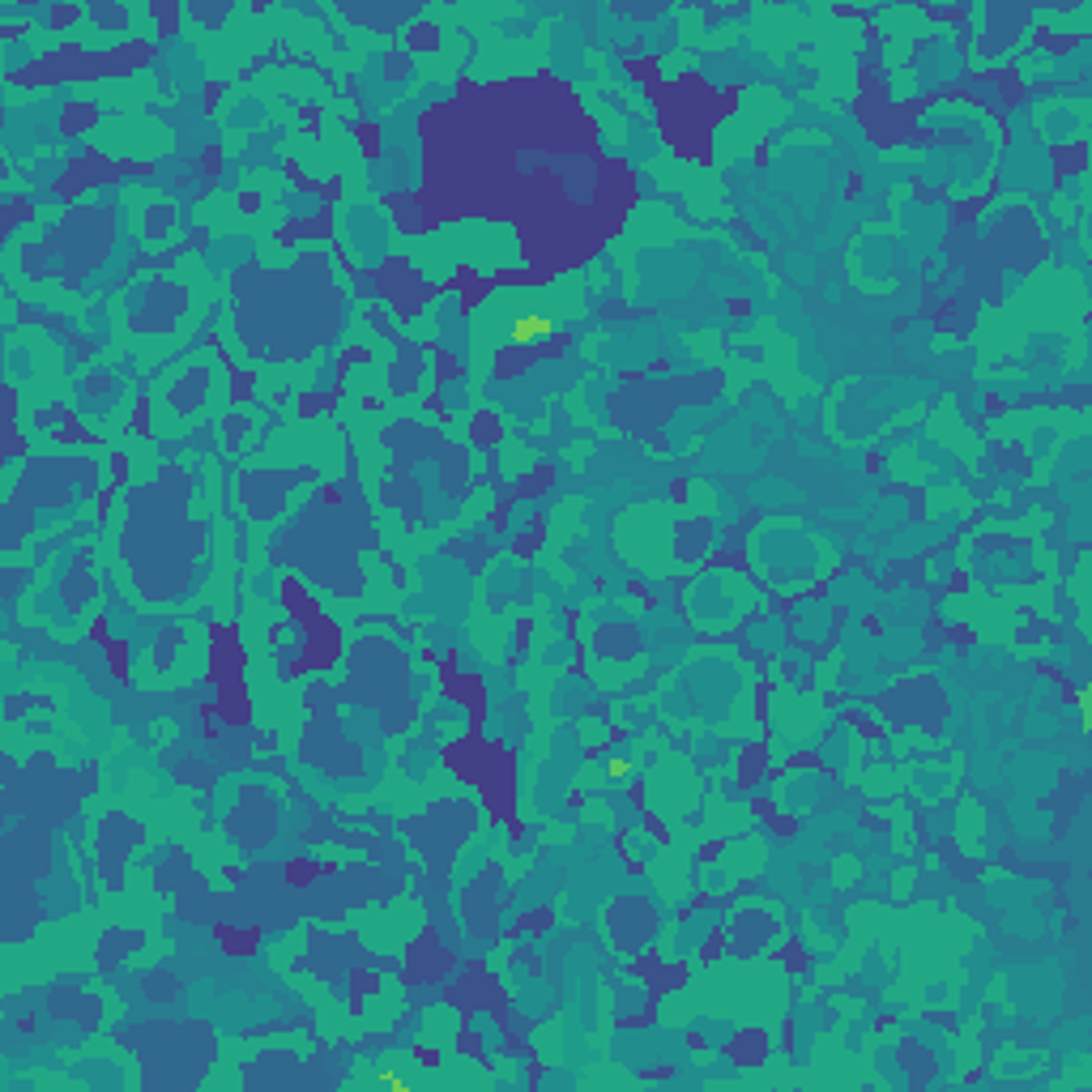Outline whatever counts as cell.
Listing matches in <instances>:
<instances>
[{"mask_svg":"<svg viewBox=\"0 0 1092 1092\" xmlns=\"http://www.w3.org/2000/svg\"><path fill=\"white\" fill-rule=\"evenodd\" d=\"M277 602L291 615L299 627V658L286 661V679H304V674H325L341 661V627L334 615H325V606L312 597L307 581H299L295 572L277 576Z\"/></svg>","mask_w":1092,"mask_h":1092,"instance_id":"obj_1","label":"cell"},{"mask_svg":"<svg viewBox=\"0 0 1092 1092\" xmlns=\"http://www.w3.org/2000/svg\"><path fill=\"white\" fill-rule=\"evenodd\" d=\"M206 679L213 683V704L231 730L252 725L256 704L248 688V645L240 636V624L209 619L206 624Z\"/></svg>","mask_w":1092,"mask_h":1092,"instance_id":"obj_2","label":"cell"},{"mask_svg":"<svg viewBox=\"0 0 1092 1092\" xmlns=\"http://www.w3.org/2000/svg\"><path fill=\"white\" fill-rule=\"evenodd\" d=\"M371 286H376L380 304L393 307L398 316H423L440 299V282H432L410 256H389L384 265H376Z\"/></svg>","mask_w":1092,"mask_h":1092,"instance_id":"obj_3","label":"cell"},{"mask_svg":"<svg viewBox=\"0 0 1092 1092\" xmlns=\"http://www.w3.org/2000/svg\"><path fill=\"white\" fill-rule=\"evenodd\" d=\"M453 969H457V956H453V947L440 939V930H435V926H423L419 935L410 939L405 956H401V981H405V986H440Z\"/></svg>","mask_w":1092,"mask_h":1092,"instance_id":"obj_4","label":"cell"},{"mask_svg":"<svg viewBox=\"0 0 1092 1092\" xmlns=\"http://www.w3.org/2000/svg\"><path fill=\"white\" fill-rule=\"evenodd\" d=\"M768 1054H773V1037L759 1024H743L730 1042H722V1058H730L734 1067H759L768 1063Z\"/></svg>","mask_w":1092,"mask_h":1092,"instance_id":"obj_5","label":"cell"},{"mask_svg":"<svg viewBox=\"0 0 1092 1092\" xmlns=\"http://www.w3.org/2000/svg\"><path fill=\"white\" fill-rule=\"evenodd\" d=\"M730 773H734V786L738 789H755V786H764V777L773 773V755H768V738H755V743H743L734 752V764H730Z\"/></svg>","mask_w":1092,"mask_h":1092,"instance_id":"obj_6","label":"cell"},{"mask_svg":"<svg viewBox=\"0 0 1092 1092\" xmlns=\"http://www.w3.org/2000/svg\"><path fill=\"white\" fill-rule=\"evenodd\" d=\"M555 487H560V466H555V462H538V466H530L526 474H521L517 483L504 491V496L512 499V504H538V499H546Z\"/></svg>","mask_w":1092,"mask_h":1092,"instance_id":"obj_7","label":"cell"},{"mask_svg":"<svg viewBox=\"0 0 1092 1092\" xmlns=\"http://www.w3.org/2000/svg\"><path fill=\"white\" fill-rule=\"evenodd\" d=\"M1050 167H1054L1058 184H1072V192H1076L1079 179H1084V167H1088V137H1076V142H1054L1050 145Z\"/></svg>","mask_w":1092,"mask_h":1092,"instance_id":"obj_8","label":"cell"},{"mask_svg":"<svg viewBox=\"0 0 1092 1092\" xmlns=\"http://www.w3.org/2000/svg\"><path fill=\"white\" fill-rule=\"evenodd\" d=\"M209 935H213V944L222 947V956H235V960L256 956V947L265 944V926H243V930H235L231 922H213Z\"/></svg>","mask_w":1092,"mask_h":1092,"instance_id":"obj_9","label":"cell"},{"mask_svg":"<svg viewBox=\"0 0 1092 1092\" xmlns=\"http://www.w3.org/2000/svg\"><path fill=\"white\" fill-rule=\"evenodd\" d=\"M508 435V419L496 410V405H478L474 414H469V444L483 448V453H496L499 444H504Z\"/></svg>","mask_w":1092,"mask_h":1092,"instance_id":"obj_10","label":"cell"},{"mask_svg":"<svg viewBox=\"0 0 1092 1092\" xmlns=\"http://www.w3.org/2000/svg\"><path fill=\"white\" fill-rule=\"evenodd\" d=\"M398 48L405 51V56H432V51L444 48V30L435 26L432 17H414L398 30Z\"/></svg>","mask_w":1092,"mask_h":1092,"instance_id":"obj_11","label":"cell"},{"mask_svg":"<svg viewBox=\"0 0 1092 1092\" xmlns=\"http://www.w3.org/2000/svg\"><path fill=\"white\" fill-rule=\"evenodd\" d=\"M99 107H94L90 99H69V103H60V120H56V128H60V137H90L94 128H99Z\"/></svg>","mask_w":1092,"mask_h":1092,"instance_id":"obj_12","label":"cell"},{"mask_svg":"<svg viewBox=\"0 0 1092 1092\" xmlns=\"http://www.w3.org/2000/svg\"><path fill=\"white\" fill-rule=\"evenodd\" d=\"M773 960L789 973V978H807V973H811V947L802 944L798 935H789V930H786V935H777Z\"/></svg>","mask_w":1092,"mask_h":1092,"instance_id":"obj_13","label":"cell"},{"mask_svg":"<svg viewBox=\"0 0 1092 1092\" xmlns=\"http://www.w3.org/2000/svg\"><path fill=\"white\" fill-rule=\"evenodd\" d=\"M555 905H538L530 909V914H521L512 926H504V944H517V939H533V935H546V930L555 926Z\"/></svg>","mask_w":1092,"mask_h":1092,"instance_id":"obj_14","label":"cell"},{"mask_svg":"<svg viewBox=\"0 0 1092 1092\" xmlns=\"http://www.w3.org/2000/svg\"><path fill=\"white\" fill-rule=\"evenodd\" d=\"M337 871H341V862H316V858H304V853H299V858H286L282 880L291 887H307V883H316L320 875H337Z\"/></svg>","mask_w":1092,"mask_h":1092,"instance_id":"obj_15","label":"cell"},{"mask_svg":"<svg viewBox=\"0 0 1092 1092\" xmlns=\"http://www.w3.org/2000/svg\"><path fill=\"white\" fill-rule=\"evenodd\" d=\"M432 350V380H435V389H453V384H462L466 380V368H462V359L453 355V350L448 346H427Z\"/></svg>","mask_w":1092,"mask_h":1092,"instance_id":"obj_16","label":"cell"},{"mask_svg":"<svg viewBox=\"0 0 1092 1092\" xmlns=\"http://www.w3.org/2000/svg\"><path fill=\"white\" fill-rule=\"evenodd\" d=\"M337 405H341V384H337V389H329V393H299V398H295L299 419H325V414L337 410Z\"/></svg>","mask_w":1092,"mask_h":1092,"instance_id":"obj_17","label":"cell"},{"mask_svg":"<svg viewBox=\"0 0 1092 1092\" xmlns=\"http://www.w3.org/2000/svg\"><path fill=\"white\" fill-rule=\"evenodd\" d=\"M355 145H359L363 163H376V158L384 154V128L376 120H359L355 124Z\"/></svg>","mask_w":1092,"mask_h":1092,"instance_id":"obj_18","label":"cell"},{"mask_svg":"<svg viewBox=\"0 0 1092 1092\" xmlns=\"http://www.w3.org/2000/svg\"><path fill=\"white\" fill-rule=\"evenodd\" d=\"M103 658H107V670H112L115 683H128V679H133V649H128V640H107V645H103Z\"/></svg>","mask_w":1092,"mask_h":1092,"instance_id":"obj_19","label":"cell"},{"mask_svg":"<svg viewBox=\"0 0 1092 1092\" xmlns=\"http://www.w3.org/2000/svg\"><path fill=\"white\" fill-rule=\"evenodd\" d=\"M81 17H85V9H81V5H51V9H43V21H48V35H64V30H73Z\"/></svg>","mask_w":1092,"mask_h":1092,"instance_id":"obj_20","label":"cell"},{"mask_svg":"<svg viewBox=\"0 0 1092 1092\" xmlns=\"http://www.w3.org/2000/svg\"><path fill=\"white\" fill-rule=\"evenodd\" d=\"M128 435H137V440H149V435H154V410H149L145 393L128 405Z\"/></svg>","mask_w":1092,"mask_h":1092,"instance_id":"obj_21","label":"cell"},{"mask_svg":"<svg viewBox=\"0 0 1092 1092\" xmlns=\"http://www.w3.org/2000/svg\"><path fill=\"white\" fill-rule=\"evenodd\" d=\"M176 994H179V978H176V973H154V978H145V999L171 1003Z\"/></svg>","mask_w":1092,"mask_h":1092,"instance_id":"obj_22","label":"cell"},{"mask_svg":"<svg viewBox=\"0 0 1092 1092\" xmlns=\"http://www.w3.org/2000/svg\"><path fill=\"white\" fill-rule=\"evenodd\" d=\"M222 167H227V154H222V145H201L197 149V176H206V179H218L222 176Z\"/></svg>","mask_w":1092,"mask_h":1092,"instance_id":"obj_23","label":"cell"},{"mask_svg":"<svg viewBox=\"0 0 1092 1092\" xmlns=\"http://www.w3.org/2000/svg\"><path fill=\"white\" fill-rule=\"evenodd\" d=\"M149 17H154V35H176L179 30V5H171V0L149 5Z\"/></svg>","mask_w":1092,"mask_h":1092,"instance_id":"obj_24","label":"cell"},{"mask_svg":"<svg viewBox=\"0 0 1092 1092\" xmlns=\"http://www.w3.org/2000/svg\"><path fill=\"white\" fill-rule=\"evenodd\" d=\"M295 120H299V128H304L307 137H320V120H325V115H320V103H299L295 107Z\"/></svg>","mask_w":1092,"mask_h":1092,"instance_id":"obj_25","label":"cell"},{"mask_svg":"<svg viewBox=\"0 0 1092 1092\" xmlns=\"http://www.w3.org/2000/svg\"><path fill=\"white\" fill-rule=\"evenodd\" d=\"M201 107H206V115H218V107H222V85L213 78L201 85Z\"/></svg>","mask_w":1092,"mask_h":1092,"instance_id":"obj_26","label":"cell"},{"mask_svg":"<svg viewBox=\"0 0 1092 1092\" xmlns=\"http://www.w3.org/2000/svg\"><path fill=\"white\" fill-rule=\"evenodd\" d=\"M862 192H866V176L862 171H850V179H845V201L862 197Z\"/></svg>","mask_w":1092,"mask_h":1092,"instance_id":"obj_27","label":"cell"},{"mask_svg":"<svg viewBox=\"0 0 1092 1092\" xmlns=\"http://www.w3.org/2000/svg\"><path fill=\"white\" fill-rule=\"evenodd\" d=\"M320 504H329V508L346 504V491H341V487H334V483H329V487H320Z\"/></svg>","mask_w":1092,"mask_h":1092,"instance_id":"obj_28","label":"cell"},{"mask_svg":"<svg viewBox=\"0 0 1092 1092\" xmlns=\"http://www.w3.org/2000/svg\"><path fill=\"white\" fill-rule=\"evenodd\" d=\"M773 154H777L773 145H768V142H759V145H755V154H752V167H755V171H764L768 163H773Z\"/></svg>","mask_w":1092,"mask_h":1092,"instance_id":"obj_29","label":"cell"},{"mask_svg":"<svg viewBox=\"0 0 1092 1092\" xmlns=\"http://www.w3.org/2000/svg\"><path fill=\"white\" fill-rule=\"evenodd\" d=\"M862 469H866V474H871V478H875V474H883V457H880V453H866Z\"/></svg>","mask_w":1092,"mask_h":1092,"instance_id":"obj_30","label":"cell"},{"mask_svg":"<svg viewBox=\"0 0 1092 1092\" xmlns=\"http://www.w3.org/2000/svg\"><path fill=\"white\" fill-rule=\"evenodd\" d=\"M862 627L871 631V636H883V624H880V619H875V615H862Z\"/></svg>","mask_w":1092,"mask_h":1092,"instance_id":"obj_31","label":"cell"}]
</instances>
